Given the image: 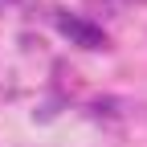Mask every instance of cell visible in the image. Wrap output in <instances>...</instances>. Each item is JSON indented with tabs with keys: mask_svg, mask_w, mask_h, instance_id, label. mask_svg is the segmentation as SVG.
<instances>
[{
	"mask_svg": "<svg viewBox=\"0 0 147 147\" xmlns=\"http://www.w3.org/2000/svg\"><path fill=\"white\" fill-rule=\"evenodd\" d=\"M57 29L69 37L74 45H82V49H102V45H106V33H102L94 21L78 16V12H57Z\"/></svg>",
	"mask_w": 147,
	"mask_h": 147,
	"instance_id": "cell-1",
	"label": "cell"
}]
</instances>
